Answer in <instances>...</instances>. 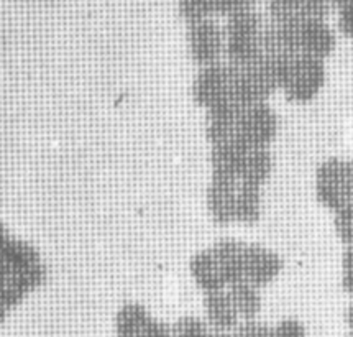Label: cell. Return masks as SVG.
Masks as SVG:
<instances>
[{
    "instance_id": "obj_5",
    "label": "cell",
    "mask_w": 353,
    "mask_h": 337,
    "mask_svg": "<svg viewBox=\"0 0 353 337\" xmlns=\"http://www.w3.org/2000/svg\"><path fill=\"white\" fill-rule=\"evenodd\" d=\"M278 114L270 104H258L240 110L235 137L248 148H270L278 135Z\"/></svg>"
},
{
    "instance_id": "obj_8",
    "label": "cell",
    "mask_w": 353,
    "mask_h": 337,
    "mask_svg": "<svg viewBox=\"0 0 353 337\" xmlns=\"http://www.w3.org/2000/svg\"><path fill=\"white\" fill-rule=\"evenodd\" d=\"M283 260L276 252L260 244H247L245 250V282L256 288H265L278 278Z\"/></svg>"
},
{
    "instance_id": "obj_15",
    "label": "cell",
    "mask_w": 353,
    "mask_h": 337,
    "mask_svg": "<svg viewBox=\"0 0 353 337\" xmlns=\"http://www.w3.org/2000/svg\"><path fill=\"white\" fill-rule=\"evenodd\" d=\"M189 270H191L192 278L197 287H199L204 295H210V293L223 291L225 289V282H223L221 269H219L217 260H215L212 250L205 249L197 252L194 257L191 258L189 263Z\"/></svg>"
},
{
    "instance_id": "obj_21",
    "label": "cell",
    "mask_w": 353,
    "mask_h": 337,
    "mask_svg": "<svg viewBox=\"0 0 353 337\" xmlns=\"http://www.w3.org/2000/svg\"><path fill=\"white\" fill-rule=\"evenodd\" d=\"M334 229L343 245H353V202H348L334 213Z\"/></svg>"
},
{
    "instance_id": "obj_19",
    "label": "cell",
    "mask_w": 353,
    "mask_h": 337,
    "mask_svg": "<svg viewBox=\"0 0 353 337\" xmlns=\"http://www.w3.org/2000/svg\"><path fill=\"white\" fill-rule=\"evenodd\" d=\"M150 319L152 316L145 309V306L137 303L125 305L115 319L117 337H139Z\"/></svg>"
},
{
    "instance_id": "obj_24",
    "label": "cell",
    "mask_w": 353,
    "mask_h": 337,
    "mask_svg": "<svg viewBox=\"0 0 353 337\" xmlns=\"http://www.w3.org/2000/svg\"><path fill=\"white\" fill-rule=\"evenodd\" d=\"M273 337H307L304 324L298 319H283L273 327Z\"/></svg>"
},
{
    "instance_id": "obj_12",
    "label": "cell",
    "mask_w": 353,
    "mask_h": 337,
    "mask_svg": "<svg viewBox=\"0 0 353 337\" xmlns=\"http://www.w3.org/2000/svg\"><path fill=\"white\" fill-rule=\"evenodd\" d=\"M225 287H234L236 283L245 282V250L247 244L236 239H221L210 247Z\"/></svg>"
},
{
    "instance_id": "obj_3",
    "label": "cell",
    "mask_w": 353,
    "mask_h": 337,
    "mask_svg": "<svg viewBox=\"0 0 353 337\" xmlns=\"http://www.w3.org/2000/svg\"><path fill=\"white\" fill-rule=\"evenodd\" d=\"M265 25L253 10L232 15L225 32V56L230 64L240 66L256 61L263 56Z\"/></svg>"
},
{
    "instance_id": "obj_1",
    "label": "cell",
    "mask_w": 353,
    "mask_h": 337,
    "mask_svg": "<svg viewBox=\"0 0 353 337\" xmlns=\"http://www.w3.org/2000/svg\"><path fill=\"white\" fill-rule=\"evenodd\" d=\"M273 64L278 90L294 104H309L321 94L327 81L322 59L307 55H266Z\"/></svg>"
},
{
    "instance_id": "obj_31",
    "label": "cell",
    "mask_w": 353,
    "mask_h": 337,
    "mask_svg": "<svg viewBox=\"0 0 353 337\" xmlns=\"http://www.w3.org/2000/svg\"><path fill=\"white\" fill-rule=\"evenodd\" d=\"M345 337H353V332H350V334H348V336H345Z\"/></svg>"
},
{
    "instance_id": "obj_7",
    "label": "cell",
    "mask_w": 353,
    "mask_h": 337,
    "mask_svg": "<svg viewBox=\"0 0 353 337\" xmlns=\"http://www.w3.org/2000/svg\"><path fill=\"white\" fill-rule=\"evenodd\" d=\"M230 79L232 68L229 63L221 61L201 68L191 88L192 101L205 110L223 101H229Z\"/></svg>"
},
{
    "instance_id": "obj_4",
    "label": "cell",
    "mask_w": 353,
    "mask_h": 337,
    "mask_svg": "<svg viewBox=\"0 0 353 337\" xmlns=\"http://www.w3.org/2000/svg\"><path fill=\"white\" fill-rule=\"evenodd\" d=\"M316 200L325 209L339 211L350 202V186H348L347 160L329 158L322 162L316 170Z\"/></svg>"
},
{
    "instance_id": "obj_23",
    "label": "cell",
    "mask_w": 353,
    "mask_h": 337,
    "mask_svg": "<svg viewBox=\"0 0 353 337\" xmlns=\"http://www.w3.org/2000/svg\"><path fill=\"white\" fill-rule=\"evenodd\" d=\"M234 332L235 337H273V327L258 321V319L242 321Z\"/></svg>"
},
{
    "instance_id": "obj_6",
    "label": "cell",
    "mask_w": 353,
    "mask_h": 337,
    "mask_svg": "<svg viewBox=\"0 0 353 337\" xmlns=\"http://www.w3.org/2000/svg\"><path fill=\"white\" fill-rule=\"evenodd\" d=\"M188 46L189 56L197 66L221 63L225 55V32L209 19L194 21L188 32Z\"/></svg>"
},
{
    "instance_id": "obj_10",
    "label": "cell",
    "mask_w": 353,
    "mask_h": 337,
    "mask_svg": "<svg viewBox=\"0 0 353 337\" xmlns=\"http://www.w3.org/2000/svg\"><path fill=\"white\" fill-rule=\"evenodd\" d=\"M250 150L252 148H248V146L236 137L222 142V144L212 145V148H210V168H212V176L240 181L245 160H247Z\"/></svg>"
},
{
    "instance_id": "obj_9",
    "label": "cell",
    "mask_w": 353,
    "mask_h": 337,
    "mask_svg": "<svg viewBox=\"0 0 353 337\" xmlns=\"http://www.w3.org/2000/svg\"><path fill=\"white\" fill-rule=\"evenodd\" d=\"M236 191H239V181L212 176L205 202H208L209 215L214 224L225 227L235 222Z\"/></svg>"
},
{
    "instance_id": "obj_16",
    "label": "cell",
    "mask_w": 353,
    "mask_h": 337,
    "mask_svg": "<svg viewBox=\"0 0 353 337\" xmlns=\"http://www.w3.org/2000/svg\"><path fill=\"white\" fill-rule=\"evenodd\" d=\"M261 188L252 184H245L239 181V191H236V206H235V222L242 226H255L261 219Z\"/></svg>"
},
{
    "instance_id": "obj_29",
    "label": "cell",
    "mask_w": 353,
    "mask_h": 337,
    "mask_svg": "<svg viewBox=\"0 0 353 337\" xmlns=\"http://www.w3.org/2000/svg\"><path fill=\"white\" fill-rule=\"evenodd\" d=\"M343 318H345V324L348 326V329H350V332H353V303L348 306L345 314H343Z\"/></svg>"
},
{
    "instance_id": "obj_11",
    "label": "cell",
    "mask_w": 353,
    "mask_h": 337,
    "mask_svg": "<svg viewBox=\"0 0 353 337\" xmlns=\"http://www.w3.org/2000/svg\"><path fill=\"white\" fill-rule=\"evenodd\" d=\"M337 38L325 20H301L299 53L324 59L334 53Z\"/></svg>"
},
{
    "instance_id": "obj_22",
    "label": "cell",
    "mask_w": 353,
    "mask_h": 337,
    "mask_svg": "<svg viewBox=\"0 0 353 337\" xmlns=\"http://www.w3.org/2000/svg\"><path fill=\"white\" fill-rule=\"evenodd\" d=\"M339 12V30L343 37L353 38V0H334Z\"/></svg>"
},
{
    "instance_id": "obj_25",
    "label": "cell",
    "mask_w": 353,
    "mask_h": 337,
    "mask_svg": "<svg viewBox=\"0 0 353 337\" xmlns=\"http://www.w3.org/2000/svg\"><path fill=\"white\" fill-rule=\"evenodd\" d=\"M139 337H173L170 324L159 321V319H150Z\"/></svg>"
},
{
    "instance_id": "obj_27",
    "label": "cell",
    "mask_w": 353,
    "mask_h": 337,
    "mask_svg": "<svg viewBox=\"0 0 353 337\" xmlns=\"http://www.w3.org/2000/svg\"><path fill=\"white\" fill-rule=\"evenodd\" d=\"M340 287H342V291L353 300V273H343Z\"/></svg>"
},
{
    "instance_id": "obj_28",
    "label": "cell",
    "mask_w": 353,
    "mask_h": 337,
    "mask_svg": "<svg viewBox=\"0 0 353 337\" xmlns=\"http://www.w3.org/2000/svg\"><path fill=\"white\" fill-rule=\"evenodd\" d=\"M347 171H348V186H350V202H353V158L347 160Z\"/></svg>"
},
{
    "instance_id": "obj_13",
    "label": "cell",
    "mask_w": 353,
    "mask_h": 337,
    "mask_svg": "<svg viewBox=\"0 0 353 337\" xmlns=\"http://www.w3.org/2000/svg\"><path fill=\"white\" fill-rule=\"evenodd\" d=\"M240 110L242 109L232 99L205 110V137L210 145L222 144L235 137Z\"/></svg>"
},
{
    "instance_id": "obj_17",
    "label": "cell",
    "mask_w": 353,
    "mask_h": 337,
    "mask_svg": "<svg viewBox=\"0 0 353 337\" xmlns=\"http://www.w3.org/2000/svg\"><path fill=\"white\" fill-rule=\"evenodd\" d=\"M273 166L274 162L270 148H252L247 160H245L240 183L263 188V184L273 173Z\"/></svg>"
},
{
    "instance_id": "obj_14",
    "label": "cell",
    "mask_w": 353,
    "mask_h": 337,
    "mask_svg": "<svg viewBox=\"0 0 353 337\" xmlns=\"http://www.w3.org/2000/svg\"><path fill=\"white\" fill-rule=\"evenodd\" d=\"M204 313L205 322L209 324L210 331L234 332L242 322L234 306V301L225 289L204 296Z\"/></svg>"
},
{
    "instance_id": "obj_2",
    "label": "cell",
    "mask_w": 353,
    "mask_h": 337,
    "mask_svg": "<svg viewBox=\"0 0 353 337\" xmlns=\"http://www.w3.org/2000/svg\"><path fill=\"white\" fill-rule=\"evenodd\" d=\"M230 99L240 109L268 104V99L278 90V81L268 56L263 55L256 61L240 66L230 64Z\"/></svg>"
},
{
    "instance_id": "obj_26",
    "label": "cell",
    "mask_w": 353,
    "mask_h": 337,
    "mask_svg": "<svg viewBox=\"0 0 353 337\" xmlns=\"http://www.w3.org/2000/svg\"><path fill=\"white\" fill-rule=\"evenodd\" d=\"M342 271L353 273V245H347L342 253Z\"/></svg>"
},
{
    "instance_id": "obj_18",
    "label": "cell",
    "mask_w": 353,
    "mask_h": 337,
    "mask_svg": "<svg viewBox=\"0 0 353 337\" xmlns=\"http://www.w3.org/2000/svg\"><path fill=\"white\" fill-rule=\"evenodd\" d=\"M229 295L234 301V306L239 313L240 321H252L256 319L263 308V298H261L260 288L253 287L247 282L236 283L229 287Z\"/></svg>"
},
{
    "instance_id": "obj_20",
    "label": "cell",
    "mask_w": 353,
    "mask_h": 337,
    "mask_svg": "<svg viewBox=\"0 0 353 337\" xmlns=\"http://www.w3.org/2000/svg\"><path fill=\"white\" fill-rule=\"evenodd\" d=\"M173 337H208L210 332L205 319L197 316H183L171 326Z\"/></svg>"
},
{
    "instance_id": "obj_30",
    "label": "cell",
    "mask_w": 353,
    "mask_h": 337,
    "mask_svg": "<svg viewBox=\"0 0 353 337\" xmlns=\"http://www.w3.org/2000/svg\"><path fill=\"white\" fill-rule=\"evenodd\" d=\"M208 337H235V332H225V331H210Z\"/></svg>"
}]
</instances>
